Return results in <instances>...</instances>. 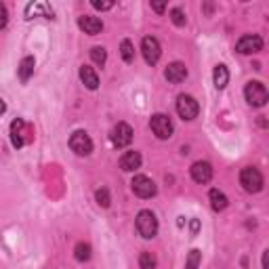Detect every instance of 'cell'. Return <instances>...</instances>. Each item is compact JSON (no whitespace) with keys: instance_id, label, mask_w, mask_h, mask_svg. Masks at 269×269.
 <instances>
[{"instance_id":"16","label":"cell","mask_w":269,"mask_h":269,"mask_svg":"<svg viewBox=\"0 0 269 269\" xmlns=\"http://www.w3.org/2000/svg\"><path fill=\"white\" fill-rule=\"evenodd\" d=\"M23 128H26V124H23V120H13V124H11V141H13L15 147H21L23 143Z\"/></svg>"},{"instance_id":"22","label":"cell","mask_w":269,"mask_h":269,"mask_svg":"<svg viewBox=\"0 0 269 269\" xmlns=\"http://www.w3.org/2000/svg\"><path fill=\"white\" fill-rule=\"evenodd\" d=\"M139 267L141 269H156V256L151 252H141V256H139Z\"/></svg>"},{"instance_id":"4","label":"cell","mask_w":269,"mask_h":269,"mask_svg":"<svg viewBox=\"0 0 269 269\" xmlns=\"http://www.w3.org/2000/svg\"><path fill=\"white\" fill-rule=\"evenodd\" d=\"M69 147H72V151L76 156H88L93 151V141L84 131H76L69 137Z\"/></svg>"},{"instance_id":"13","label":"cell","mask_w":269,"mask_h":269,"mask_svg":"<svg viewBox=\"0 0 269 269\" xmlns=\"http://www.w3.org/2000/svg\"><path fill=\"white\" fill-rule=\"evenodd\" d=\"M164 76H166L168 82L179 84V82H183V80L187 78V67H185L183 63H179V61H174V63H170V65L166 67Z\"/></svg>"},{"instance_id":"12","label":"cell","mask_w":269,"mask_h":269,"mask_svg":"<svg viewBox=\"0 0 269 269\" xmlns=\"http://www.w3.org/2000/svg\"><path fill=\"white\" fill-rule=\"evenodd\" d=\"M78 26H80V30H84V34H88V36H97V34L103 30L101 19L91 17V15H82V17H80L78 19Z\"/></svg>"},{"instance_id":"17","label":"cell","mask_w":269,"mask_h":269,"mask_svg":"<svg viewBox=\"0 0 269 269\" xmlns=\"http://www.w3.org/2000/svg\"><path fill=\"white\" fill-rule=\"evenodd\" d=\"M213 80H215V86H217L219 91L225 88L227 82H229V72H227V67H225V65H217L215 72H213Z\"/></svg>"},{"instance_id":"27","label":"cell","mask_w":269,"mask_h":269,"mask_svg":"<svg viewBox=\"0 0 269 269\" xmlns=\"http://www.w3.org/2000/svg\"><path fill=\"white\" fill-rule=\"evenodd\" d=\"M7 21H9V13H7V7L0 3V30H3L7 26Z\"/></svg>"},{"instance_id":"19","label":"cell","mask_w":269,"mask_h":269,"mask_svg":"<svg viewBox=\"0 0 269 269\" xmlns=\"http://www.w3.org/2000/svg\"><path fill=\"white\" fill-rule=\"evenodd\" d=\"M32 72H34V57H23L21 63H19V78L23 82H28Z\"/></svg>"},{"instance_id":"10","label":"cell","mask_w":269,"mask_h":269,"mask_svg":"<svg viewBox=\"0 0 269 269\" xmlns=\"http://www.w3.org/2000/svg\"><path fill=\"white\" fill-rule=\"evenodd\" d=\"M131 185H133V192L139 198H151V196H156V183L151 181L149 177H145V174H137Z\"/></svg>"},{"instance_id":"5","label":"cell","mask_w":269,"mask_h":269,"mask_svg":"<svg viewBox=\"0 0 269 269\" xmlns=\"http://www.w3.org/2000/svg\"><path fill=\"white\" fill-rule=\"evenodd\" d=\"M177 112H179V116L183 120H194L198 116V112H200V105H198V101L192 95H179Z\"/></svg>"},{"instance_id":"6","label":"cell","mask_w":269,"mask_h":269,"mask_svg":"<svg viewBox=\"0 0 269 269\" xmlns=\"http://www.w3.org/2000/svg\"><path fill=\"white\" fill-rule=\"evenodd\" d=\"M110 139H112L114 147H118V149H120V147H126V145H131V141H133V128L128 126L126 122L116 124V126L112 128Z\"/></svg>"},{"instance_id":"31","label":"cell","mask_w":269,"mask_h":269,"mask_svg":"<svg viewBox=\"0 0 269 269\" xmlns=\"http://www.w3.org/2000/svg\"><path fill=\"white\" fill-rule=\"evenodd\" d=\"M7 112V105H5V101H0V116H3Z\"/></svg>"},{"instance_id":"1","label":"cell","mask_w":269,"mask_h":269,"mask_svg":"<svg viewBox=\"0 0 269 269\" xmlns=\"http://www.w3.org/2000/svg\"><path fill=\"white\" fill-rule=\"evenodd\" d=\"M137 231L139 236L145 238V240H151L158 233V219L156 215L151 213V210H141V213L137 215Z\"/></svg>"},{"instance_id":"20","label":"cell","mask_w":269,"mask_h":269,"mask_svg":"<svg viewBox=\"0 0 269 269\" xmlns=\"http://www.w3.org/2000/svg\"><path fill=\"white\" fill-rule=\"evenodd\" d=\"M120 55H122V59L126 63H131L135 59V49H133V42L131 40H122L120 44Z\"/></svg>"},{"instance_id":"7","label":"cell","mask_w":269,"mask_h":269,"mask_svg":"<svg viewBox=\"0 0 269 269\" xmlns=\"http://www.w3.org/2000/svg\"><path fill=\"white\" fill-rule=\"evenodd\" d=\"M151 131H154V135L158 139H170L172 137V122L168 116L164 114H156V116H151Z\"/></svg>"},{"instance_id":"21","label":"cell","mask_w":269,"mask_h":269,"mask_svg":"<svg viewBox=\"0 0 269 269\" xmlns=\"http://www.w3.org/2000/svg\"><path fill=\"white\" fill-rule=\"evenodd\" d=\"M74 256L78 261H88L91 259V246L88 244H84V242H80V244H76V250H74Z\"/></svg>"},{"instance_id":"24","label":"cell","mask_w":269,"mask_h":269,"mask_svg":"<svg viewBox=\"0 0 269 269\" xmlns=\"http://www.w3.org/2000/svg\"><path fill=\"white\" fill-rule=\"evenodd\" d=\"M200 261H202V252H200V250H192L190 256H187V265H185V269H198Z\"/></svg>"},{"instance_id":"28","label":"cell","mask_w":269,"mask_h":269,"mask_svg":"<svg viewBox=\"0 0 269 269\" xmlns=\"http://www.w3.org/2000/svg\"><path fill=\"white\" fill-rule=\"evenodd\" d=\"M93 7L99 9V11H110L114 7V3H99V0H93Z\"/></svg>"},{"instance_id":"3","label":"cell","mask_w":269,"mask_h":269,"mask_svg":"<svg viewBox=\"0 0 269 269\" xmlns=\"http://www.w3.org/2000/svg\"><path fill=\"white\" fill-rule=\"evenodd\" d=\"M244 97H246V101L250 105H254V108H261V105L267 103L269 93H267L263 82H256V80H254V82H248L246 88H244Z\"/></svg>"},{"instance_id":"9","label":"cell","mask_w":269,"mask_h":269,"mask_svg":"<svg viewBox=\"0 0 269 269\" xmlns=\"http://www.w3.org/2000/svg\"><path fill=\"white\" fill-rule=\"evenodd\" d=\"M141 53H143V59L149 63V65H156L158 59H160V42L154 38V36H145L143 42H141Z\"/></svg>"},{"instance_id":"18","label":"cell","mask_w":269,"mask_h":269,"mask_svg":"<svg viewBox=\"0 0 269 269\" xmlns=\"http://www.w3.org/2000/svg\"><path fill=\"white\" fill-rule=\"evenodd\" d=\"M210 206H213V210H225L227 208V196L219 190H210Z\"/></svg>"},{"instance_id":"14","label":"cell","mask_w":269,"mask_h":269,"mask_svg":"<svg viewBox=\"0 0 269 269\" xmlns=\"http://www.w3.org/2000/svg\"><path fill=\"white\" fill-rule=\"evenodd\" d=\"M139 166H141V154L139 151H126V154H122L120 158V168L131 172V170H137Z\"/></svg>"},{"instance_id":"23","label":"cell","mask_w":269,"mask_h":269,"mask_svg":"<svg viewBox=\"0 0 269 269\" xmlns=\"http://www.w3.org/2000/svg\"><path fill=\"white\" fill-rule=\"evenodd\" d=\"M91 59L95 61L97 65H103L105 59H108V53H105L103 46H93V49H91Z\"/></svg>"},{"instance_id":"29","label":"cell","mask_w":269,"mask_h":269,"mask_svg":"<svg viewBox=\"0 0 269 269\" xmlns=\"http://www.w3.org/2000/svg\"><path fill=\"white\" fill-rule=\"evenodd\" d=\"M151 9H154L156 13H162V11L166 9V5H164V3H151Z\"/></svg>"},{"instance_id":"11","label":"cell","mask_w":269,"mask_h":269,"mask_svg":"<svg viewBox=\"0 0 269 269\" xmlns=\"http://www.w3.org/2000/svg\"><path fill=\"white\" fill-rule=\"evenodd\" d=\"M192 179L196 183H202V185L213 179V168H210L208 162H196L192 166Z\"/></svg>"},{"instance_id":"30","label":"cell","mask_w":269,"mask_h":269,"mask_svg":"<svg viewBox=\"0 0 269 269\" xmlns=\"http://www.w3.org/2000/svg\"><path fill=\"white\" fill-rule=\"evenodd\" d=\"M198 227H200V223H198V219H194V221H192V229H194V233H198Z\"/></svg>"},{"instance_id":"15","label":"cell","mask_w":269,"mask_h":269,"mask_svg":"<svg viewBox=\"0 0 269 269\" xmlns=\"http://www.w3.org/2000/svg\"><path fill=\"white\" fill-rule=\"evenodd\" d=\"M80 80H82L84 86L91 88V91H95V88L99 86V78H97V74H95V69L88 67V65H82V67H80Z\"/></svg>"},{"instance_id":"2","label":"cell","mask_w":269,"mask_h":269,"mask_svg":"<svg viewBox=\"0 0 269 269\" xmlns=\"http://www.w3.org/2000/svg\"><path fill=\"white\" fill-rule=\"evenodd\" d=\"M240 183L248 194H256V192L263 190V174L254 166H246L240 172Z\"/></svg>"},{"instance_id":"25","label":"cell","mask_w":269,"mask_h":269,"mask_svg":"<svg viewBox=\"0 0 269 269\" xmlns=\"http://www.w3.org/2000/svg\"><path fill=\"white\" fill-rule=\"evenodd\" d=\"M170 19H172L174 26H179V28L185 26V21H187V19H185V13H183L181 9H172V11H170Z\"/></svg>"},{"instance_id":"8","label":"cell","mask_w":269,"mask_h":269,"mask_svg":"<svg viewBox=\"0 0 269 269\" xmlns=\"http://www.w3.org/2000/svg\"><path fill=\"white\" fill-rule=\"evenodd\" d=\"M261 49H263V40H261V36H256V34H246V36H242L236 44V51L242 55L259 53Z\"/></svg>"},{"instance_id":"26","label":"cell","mask_w":269,"mask_h":269,"mask_svg":"<svg viewBox=\"0 0 269 269\" xmlns=\"http://www.w3.org/2000/svg\"><path fill=\"white\" fill-rule=\"evenodd\" d=\"M95 198H97V204L99 206H103V208H108L110 206V194H108V190H97V194H95Z\"/></svg>"}]
</instances>
